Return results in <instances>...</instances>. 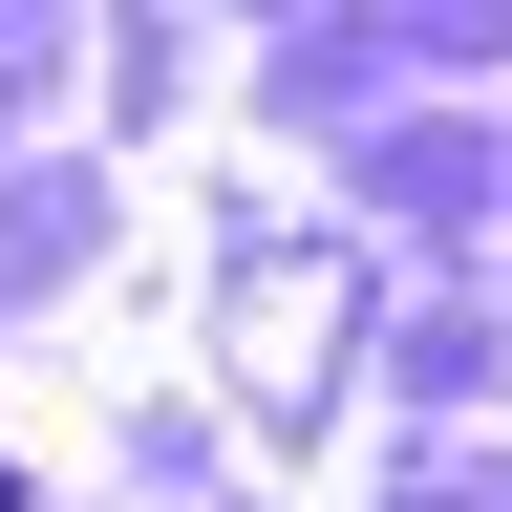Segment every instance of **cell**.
I'll return each mask as SVG.
<instances>
[]
</instances>
